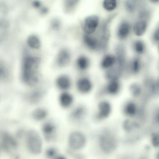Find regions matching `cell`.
Segmentation results:
<instances>
[{
    "label": "cell",
    "instance_id": "obj_35",
    "mask_svg": "<svg viewBox=\"0 0 159 159\" xmlns=\"http://www.w3.org/2000/svg\"><path fill=\"white\" fill-rule=\"evenodd\" d=\"M151 1L152 2H159V0H151Z\"/></svg>",
    "mask_w": 159,
    "mask_h": 159
},
{
    "label": "cell",
    "instance_id": "obj_21",
    "mask_svg": "<svg viewBox=\"0 0 159 159\" xmlns=\"http://www.w3.org/2000/svg\"><path fill=\"white\" fill-rule=\"evenodd\" d=\"M76 64L78 69L81 71H84L88 68L89 62L87 57L81 56L78 58Z\"/></svg>",
    "mask_w": 159,
    "mask_h": 159
},
{
    "label": "cell",
    "instance_id": "obj_19",
    "mask_svg": "<svg viewBox=\"0 0 159 159\" xmlns=\"http://www.w3.org/2000/svg\"><path fill=\"white\" fill-rule=\"evenodd\" d=\"M147 28V24L144 21L137 22L134 25L133 27L135 34L138 36L143 35L145 32Z\"/></svg>",
    "mask_w": 159,
    "mask_h": 159
},
{
    "label": "cell",
    "instance_id": "obj_16",
    "mask_svg": "<svg viewBox=\"0 0 159 159\" xmlns=\"http://www.w3.org/2000/svg\"><path fill=\"white\" fill-rule=\"evenodd\" d=\"M84 41L86 45L92 49H96L101 45L98 39L87 34L84 36Z\"/></svg>",
    "mask_w": 159,
    "mask_h": 159
},
{
    "label": "cell",
    "instance_id": "obj_14",
    "mask_svg": "<svg viewBox=\"0 0 159 159\" xmlns=\"http://www.w3.org/2000/svg\"><path fill=\"white\" fill-rule=\"evenodd\" d=\"M42 129L46 139L50 141L54 139L56 128L53 123L48 121L44 123L42 126Z\"/></svg>",
    "mask_w": 159,
    "mask_h": 159
},
{
    "label": "cell",
    "instance_id": "obj_24",
    "mask_svg": "<svg viewBox=\"0 0 159 159\" xmlns=\"http://www.w3.org/2000/svg\"><path fill=\"white\" fill-rule=\"evenodd\" d=\"M27 43L30 47L34 49L39 48L40 45L39 39L34 35H30L28 38Z\"/></svg>",
    "mask_w": 159,
    "mask_h": 159
},
{
    "label": "cell",
    "instance_id": "obj_26",
    "mask_svg": "<svg viewBox=\"0 0 159 159\" xmlns=\"http://www.w3.org/2000/svg\"><path fill=\"white\" fill-rule=\"evenodd\" d=\"M134 49L138 53L142 54L144 51L145 46L143 43L140 41H137L134 44Z\"/></svg>",
    "mask_w": 159,
    "mask_h": 159
},
{
    "label": "cell",
    "instance_id": "obj_7",
    "mask_svg": "<svg viewBox=\"0 0 159 159\" xmlns=\"http://www.w3.org/2000/svg\"><path fill=\"white\" fill-rule=\"evenodd\" d=\"M75 86L77 91L83 95L90 93L93 88V84L91 79L84 75L79 77L77 79Z\"/></svg>",
    "mask_w": 159,
    "mask_h": 159
},
{
    "label": "cell",
    "instance_id": "obj_32",
    "mask_svg": "<svg viewBox=\"0 0 159 159\" xmlns=\"http://www.w3.org/2000/svg\"><path fill=\"white\" fill-rule=\"evenodd\" d=\"M154 159H159V149L157 150L154 155Z\"/></svg>",
    "mask_w": 159,
    "mask_h": 159
},
{
    "label": "cell",
    "instance_id": "obj_13",
    "mask_svg": "<svg viewBox=\"0 0 159 159\" xmlns=\"http://www.w3.org/2000/svg\"><path fill=\"white\" fill-rule=\"evenodd\" d=\"M59 102L61 106L64 108L70 107L73 104L74 98L70 93L66 91H63L59 97Z\"/></svg>",
    "mask_w": 159,
    "mask_h": 159
},
{
    "label": "cell",
    "instance_id": "obj_6",
    "mask_svg": "<svg viewBox=\"0 0 159 159\" xmlns=\"http://www.w3.org/2000/svg\"><path fill=\"white\" fill-rule=\"evenodd\" d=\"M86 139L82 132L75 131L71 132L68 138V144L72 149L78 150L83 148L85 145Z\"/></svg>",
    "mask_w": 159,
    "mask_h": 159
},
{
    "label": "cell",
    "instance_id": "obj_29",
    "mask_svg": "<svg viewBox=\"0 0 159 159\" xmlns=\"http://www.w3.org/2000/svg\"><path fill=\"white\" fill-rule=\"evenodd\" d=\"M66 2V7L67 10H71L75 6L78 2V0H67Z\"/></svg>",
    "mask_w": 159,
    "mask_h": 159
},
{
    "label": "cell",
    "instance_id": "obj_33",
    "mask_svg": "<svg viewBox=\"0 0 159 159\" xmlns=\"http://www.w3.org/2000/svg\"><path fill=\"white\" fill-rule=\"evenodd\" d=\"M54 159H66V158L64 156H56Z\"/></svg>",
    "mask_w": 159,
    "mask_h": 159
},
{
    "label": "cell",
    "instance_id": "obj_18",
    "mask_svg": "<svg viewBox=\"0 0 159 159\" xmlns=\"http://www.w3.org/2000/svg\"><path fill=\"white\" fill-rule=\"evenodd\" d=\"M48 115L47 111L44 108H37L33 111L32 113V118L34 120L40 121L45 119Z\"/></svg>",
    "mask_w": 159,
    "mask_h": 159
},
{
    "label": "cell",
    "instance_id": "obj_2",
    "mask_svg": "<svg viewBox=\"0 0 159 159\" xmlns=\"http://www.w3.org/2000/svg\"><path fill=\"white\" fill-rule=\"evenodd\" d=\"M118 143L116 136L110 129H105L100 134L98 138L99 146L104 153L109 154L113 152L116 148Z\"/></svg>",
    "mask_w": 159,
    "mask_h": 159
},
{
    "label": "cell",
    "instance_id": "obj_15",
    "mask_svg": "<svg viewBox=\"0 0 159 159\" xmlns=\"http://www.w3.org/2000/svg\"><path fill=\"white\" fill-rule=\"evenodd\" d=\"M70 59V55L67 50L63 49L59 52L57 59L58 66L61 67L66 66L69 63Z\"/></svg>",
    "mask_w": 159,
    "mask_h": 159
},
{
    "label": "cell",
    "instance_id": "obj_20",
    "mask_svg": "<svg viewBox=\"0 0 159 159\" xmlns=\"http://www.w3.org/2000/svg\"><path fill=\"white\" fill-rule=\"evenodd\" d=\"M130 29L129 24L127 22H124L120 25L118 30L117 34L119 37L124 39L129 34Z\"/></svg>",
    "mask_w": 159,
    "mask_h": 159
},
{
    "label": "cell",
    "instance_id": "obj_25",
    "mask_svg": "<svg viewBox=\"0 0 159 159\" xmlns=\"http://www.w3.org/2000/svg\"><path fill=\"white\" fill-rule=\"evenodd\" d=\"M116 1L115 0H105L103 3V7L108 11L114 10L116 8Z\"/></svg>",
    "mask_w": 159,
    "mask_h": 159
},
{
    "label": "cell",
    "instance_id": "obj_31",
    "mask_svg": "<svg viewBox=\"0 0 159 159\" xmlns=\"http://www.w3.org/2000/svg\"><path fill=\"white\" fill-rule=\"evenodd\" d=\"M154 37L156 40L159 41V28L156 31L154 34Z\"/></svg>",
    "mask_w": 159,
    "mask_h": 159
},
{
    "label": "cell",
    "instance_id": "obj_1",
    "mask_svg": "<svg viewBox=\"0 0 159 159\" xmlns=\"http://www.w3.org/2000/svg\"><path fill=\"white\" fill-rule=\"evenodd\" d=\"M39 60L36 57H28L24 60L20 77L25 84L33 86L38 83L39 80Z\"/></svg>",
    "mask_w": 159,
    "mask_h": 159
},
{
    "label": "cell",
    "instance_id": "obj_27",
    "mask_svg": "<svg viewBox=\"0 0 159 159\" xmlns=\"http://www.w3.org/2000/svg\"><path fill=\"white\" fill-rule=\"evenodd\" d=\"M57 151L53 148H50L46 150L45 154L46 157L49 158H54L57 156Z\"/></svg>",
    "mask_w": 159,
    "mask_h": 159
},
{
    "label": "cell",
    "instance_id": "obj_5",
    "mask_svg": "<svg viewBox=\"0 0 159 159\" xmlns=\"http://www.w3.org/2000/svg\"><path fill=\"white\" fill-rule=\"evenodd\" d=\"M121 84L120 80L107 81L98 92L97 96L100 97L104 96H115L120 93Z\"/></svg>",
    "mask_w": 159,
    "mask_h": 159
},
{
    "label": "cell",
    "instance_id": "obj_17",
    "mask_svg": "<svg viewBox=\"0 0 159 159\" xmlns=\"http://www.w3.org/2000/svg\"><path fill=\"white\" fill-rule=\"evenodd\" d=\"M116 58L111 55L106 56L102 61L101 64V67L106 70L112 67L116 64Z\"/></svg>",
    "mask_w": 159,
    "mask_h": 159
},
{
    "label": "cell",
    "instance_id": "obj_36",
    "mask_svg": "<svg viewBox=\"0 0 159 159\" xmlns=\"http://www.w3.org/2000/svg\"><path fill=\"white\" fill-rule=\"evenodd\" d=\"M134 159L131 158H127V159Z\"/></svg>",
    "mask_w": 159,
    "mask_h": 159
},
{
    "label": "cell",
    "instance_id": "obj_10",
    "mask_svg": "<svg viewBox=\"0 0 159 159\" xmlns=\"http://www.w3.org/2000/svg\"><path fill=\"white\" fill-rule=\"evenodd\" d=\"M98 17L95 15H92L86 17L84 21V31L88 34L94 32L98 25Z\"/></svg>",
    "mask_w": 159,
    "mask_h": 159
},
{
    "label": "cell",
    "instance_id": "obj_30",
    "mask_svg": "<svg viewBox=\"0 0 159 159\" xmlns=\"http://www.w3.org/2000/svg\"><path fill=\"white\" fill-rule=\"evenodd\" d=\"M138 159H149V158L147 153L145 152L139 157Z\"/></svg>",
    "mask_w": 159,
    "mask_h": 159
},
{
    "label": "cell",
    "instance_id": "obj_4",
    "mask_svg": "<svg viewBox=\"0 0 159 159\" xmlns=\"http://www.w3.org/2000/svg\"><path fill=\"white\" fill-rule=\"evenodd\" d=\"M112 110V106L109 101L105 99L101 100L97 105L93 119L97 122L104 121L110 116Z\"/></svg>",
    "mask_w": 159,
    "mask_h": 159
},
{
    "label": "cell",
    "instance_id": "obj_12",
    "mask_svg": "<svg viewBox=\"0 0 159 159\" xmlns=\"http://www.w3.org/2000/svg\"><path fill=\"white\" fill-rule=\"evenodd\" d=\"M55 83L57 87L63 91H68L72 85V81L70 77L65 74L58 76Z\"/></svg>",
    "mask_w": 159,
    "mask_h": 159
},
{
    "label": "cell",
    "instance_id": "obj_22",
    "mask_svg": "<svg viewBox=\"0 0 159 159\" xmlns=\"http://www.w3.org/2000/svg\"><path fill=\"white\" fill-rule=\"evenodd\" d=\"M43 93L39 90H34L28 95V98L29 101L31 103H36L39 101L42 98Z\"/></svg>",
    "mask_w": 159,
    "mask_h": 159
},
{
    "label": "cell",
    "instance_id": "obj_28",
    "mask_svg": "<svg viewBox=\"0 0 159 159\" xmlns=\"http://www.w3.org/2000/svg\"><path fill=\"white\" fill-rule=\"evenodd\" d=\"M126 9L129 11H133L136 7V2L133 0H127L125 2Z\"/></svg>",
    "mask_w": 159,
    "mask_h": 159
},
{
    "label": "cell",
    "instance_id": "obj_9",
    "mask_svg": "<svg viewBox=\"0 0 159 159\" xmlns=\"http://www.w3.org/2000/svg\"><path fill=\"white\" fill-rule=\"evenodd\" d=\"M1 145L4 151L9 152L16 148L17 143L11 135L7 132H4L1 136Z\"/></svg>",
    "mask_w": 159,
    "mask_h": 159
},
{
    "label": "cell",
    "instance_id": "obj_34",
    "mask_svg": "<svg viewBox=\"0 0 159 159\" xmlns=\"http://www.w3.org/2000/svg\"><path fill=\"white\" fill-rule=\"evenodd\" d=\"M34 5L36 7H38L40 5V3L39 2L37 1L35 2L34 3Z\"/></svg>",
    "mask_w": 159,
    "mask_h": 159
},
{
    "label": "cell",
    "instance_id": "obj_3",
    "mask_svg": "<svg viewBox=\"0 0 159 159\" xmlns=\"http://www.w3.org/2000/svg\"><path fill=\"white\" fill-rule=\"evenodd\" d=\"M26 144L27 148L31 153L37 155L42 150V142L39 134L35 131H28L26 136Z\"/></svg>",
    "mask_w": 159,
    "mask_h": 159
},
{
    "label": "cell",
    "instance_id": "obj_23",
    "mask_svg": "<svg viewBox=\"0 0 159 159\" xmlns=\"http://www.w3.org/2000/svg\"><path fill=\"white\" fill-rule=\"evenodd\" d=\"M149 137L151 146L156 150L159 149V132L152 133Z\"/></svg>",
    "mask_w": 159,
    "mask_h": 159
},
{
    "label": "cell",
    "instance_id": "obj_8",
    "mask_svg": "<svg viewBox=\"0 0 159 159\" xmlns=\"http://www.w3.org/2000/svg\"><path fill=\"white\" fill-rule=\"evenodd\" d=\"M88 110L84 104L77 105L74 107L69 115V118L75 122H80L84 120L87 117Z\"/></svg>",
    "mask_w": 159,
    "mask_h": 159
},
{
    "label": "cell",
    "instance_id": "obj_11",
    "mask_svg": "<svg viewBox=\"0 0 159 159\" xmlns=\"http://www.w3.org/2000/svg\"><path fill=\"white\" fill-rule=\"evenodd\" d=\"M123 70L116 65L106 70L104 77L106 81L120 80L123 75Z\"/></svg>",
    "mask_w": 159,
    "mask_h": 159
}]
</instances>
